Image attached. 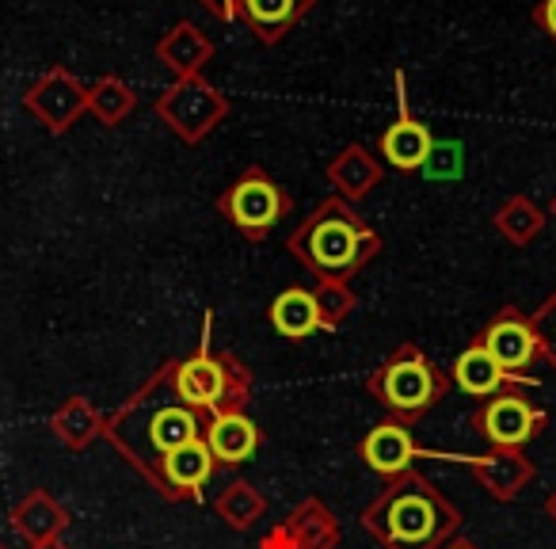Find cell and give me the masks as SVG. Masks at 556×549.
Returning a JSON list of instances; mask_svg holds the SVG:
<instances>
[{"instance_id":"6da1fadb","label":"cell","mask_w":556,"mask_h":549,"mask_svg":"<svg viewBox=\"0 0 556 549\" xmlns=\"http://www.w3.org/2000/svg\"><path fill=\"white\" fill-rule=\"evenodd\" d=\"M287 245L302 267H309L317 279L332 283H348L351 275H358L381 252V237L343 195H332V199L320 202L290 233Z\"/></svg>"},{"instance_id":"7a4b0ae2","label":"cell","mask_w":556,"mask_h":549,"mask_svg":"<svg viewBox=\"0 0 556 549\" xmlns=\"http://www.w3.org/2000/svg\"><path fill=\"white\" fill-rule=\"evenodd\" d=\"M366 531H374L386 549H442L457 531V511L416 473H401L381 492V500L363 515Z\"/></svg>"},{"instance_id":"3957f363","label":"cell","mask_w":556,"mask_h":549,"mask_svg":"<svg viewBox=\"0 0 556 549\" xmlns=\"http://www.w3.org/2000/svg\"><path fill=\"white\" fill-rule=\"evenodd\" d=\"M202 432H206V416L179 401L176 386H172V363L161 378H153V386L141 394V401L115 420V439L149 473L161 470L168 450L202 439Z\"/></svg>"},{"instance_id":"277c9868","label":"cell","mask_w":556,"mask_h":549,"mask_svg":"<svg viewBox=\"0 0 556 549\" xmlns=\"http://www.w3.org/2000/svg\"><path fill=\"white\" fill-rule=\"evenodd\" d=\"M366 389L393 412V420L416 424L424 412H431L450 394V378L416 344H404L366 378Z\"/></svg>"},{"instance_id":"5b68a950","label":"cell","mask_w":556,"mask_h":549,"mask_svg":"<svg viewBox=\"0 0 556 549\" xmlns=\"http://www.w3.org/2000/svg\"><path fill=\"white\" fill-rule=\"evenodd\" d=\"M172 386H176L179 401L214 420L222 412H244L252 378L229 351H214L210 344H202L199 355L172 363Z\"/></svg>"},{"instance_id":"8992f818","label":"cell","mask_w":556,"mask_h":549,"mask_svg":"<svg viewBox=\"0 0 556 549\" xmlns=\"http://www.w3.org/2000/svg\"><path fill=\"white\" fill-rule=\"evenodd\" d=\"M294 210V199L282 191L275 176L260 164L240 172L222 195H217V214H225L248 240H263L282 217Z\"/></svg>"},{"instance_id":"52a82bcc","label":"cell","mask_w":556,"mask_h":549,"mask_svg":"<svg viewBox=\"0 0 556 549\" xmlns=\"http://www.w3.org/2000/svg\"><path fill=\"white\" fill-rule=\"evenodd\" d=\"M153 111L168 123L172 134L184 141H202L225 115H229V96L217 92L206 77H179L153 100Z\"/></svg>"},{"instance_id":"ba28073f","label":"cell","mask_w":556,"mask_h":549,"mask_svg":"<svg viewBox=\"0 0 556 549\" xmlns=\"http://www.w3.org/2000/svg\"><path fill=\"white\" fill-rule=\"evenodd\" d=\"M545 424H548L545 409H538L522 389L500 394V397H492V401H480V409L472 412L477 435L500 450L526 447V442L538 439V435L545 432Z\"/></svg>"},{"instance_id":"9c48e42d","label":"cell","mask_w":556,"mask_h":549,"mask_svg":"<svg viewBox=\"0 0 556 549\" xmlns=\"http://www.w3.org/2000/svg\"><path fill=\"white\" fill-rule=\"evenodd\" d=\"M24 108L50 134H65L88 111V88L77 80V73H70L65 65H54L24 92Z\"/></svg>"},{"instance_id":"30bf717a","label":"cell","mask_w":556,"mask_h":549,"mask_svg":"<svg viewBox=\"0 0 556 549\" xmlns=\"http://www.w3.org/2000/svg\"><path fill=\"white\" fill-rule=\"evenodd\" d=\"M393 80H396V123L381 134V157H386L396 172H424L439 141H434L431 126L412 111L404 70H396Z\"/></svg>"},{"instance_id":"8fae6325","label":"cell","mask_w":556,"mask_h":549,"mask_svg":"<svg viewBox=\"0 0 556 549\" xmlns=\"http://www.w3.org/2000/svg\"><path fill=\"white\" fill-rule=\"evenodd\" d=\"M480 348L492 351V359L510 374H522V378H533L530 366H538L541 355V340H538V328H533V317L518 313L515 305L500 310L492 317V325L477 336Z\"/></svg>"},{"instance_id":"7c38bea8","label":"cell","mask_w":556,"mask_h":549,"mask_svg":"<svg viewBox=\"0 0 556 549\" xmlns=\"http://www.w3.org/2000/svg\"><path fill=\"white\" fill-rule=\"evenodd\" d=\"M450 382H454L465 397H477V401H492V397H500V394H515V389L538 386V378H522V374L503 371V366L492 359V351L480 348V344H469V348L454 359Z\"/></svg>"},{"instance_id":"4fadbf2b","label":"cell","mask_w":556,"mask_h":549,"mask_svg":"<svg viewBox=\"0 0 556 549\" xmlns=\"http://www.w3.org/2000/svg\"><path fill=\"white\" fill-rule=\"evenodd\" d=\"M313 9L317 0H237V24H244L263 47H278Z\"/></svg>"},{"instance_id":"5bb4252c","label":"cell","mask_w":556,"mask_h":549,"mask_svg":"<svg viewBox=\"0 0 556 549\" xmlns=\"http://www.w3.org/2000/svg\"><path fill=\"white\" fill-rule=\"evenodd\" d=\"M214 50H217L214 39H210L202 27H194L191 20H179L172 32L161 35L153 54H156V62L179 80V77H199V73L214 62Z\"/></svg>"},{"instance_id":"9a60e30c","label":"cell","mask_w":556,"mask_h":549,"mask_svg":"<svg viewBox=\"0 0 556 549\" xmlns=\"http://www.w3.org/2000/svg\"><path fill=\"white\" fill-rule=\"evenodd\" d=\"M214 454H210L206 439L184 442V447L168 450L161 462V470L153 473L156 488H164L168 496H199L202 485L214 477Z\"/></svg>"},{"instance_id":"2e32d148","label":"cell","mask_w":556,"mask_h":549,"mask_svg":"<svg viewBox=\"0 0 556 549\" xmlns=\"http://www.w3.org/2000/svg\"><path fill=\"white\" fill-rule=\"evenodd\" d=\"M363 462L370 465L381 477H401L408 473V465L416 462V439H412V427L401 420H386L363 439Z\"/></svg>"},{"instance_id":"e0dca14e","label":"cell","mask_w":556,"mask_h":549,"mask_svg":"<svg viewBox=\"0 0 556 549\" xmlns=\"http://www.w3.org/2000/svg\"><path fill=\"white\" fill-rule=\"evenodd\" d=\"M202 439H206L214 462L240 465L255 454V447H260V427H255L244 412H222V416L206 420Z\"/></svg>"},{"instance_id":"ac0fdd59","label":"cell","mask_w":556,"mask_h":549,"mask_svg":"<svg viewBox=\"0 0 556 549\" xmlns=\"http://www.w3.org/2000/svg\"><path fill=\"white\" fill-rule=\"evenodd\" d=\"M270 325L278 328V336H287V340H305L313 333H328L317 290H305V287L282 290L270 302Z\"/></svg>"},{"instance_id":"d6986e66","label":"cell","mask_w":556,"mask_h":549,"mask_svg":"<svg viewBox=\"0 0 556 549\" xmlns=\"http://www.w3.org/2000/svg\"><path fill=\"white\" fill-rule=\"evenodd\" d=\"M328 179H332L336 187H340V195L348 202L363 199V195H370L374 187L381 184V164L374 161L370 153H366L358 141H351L348 149H343L340 157H336L332 164H328Z\"/></svg>"},{"instance_id":"ffe728a7","label":"cell","mask_w":556,"mask_h":549,"mask_svg":"<svg viewBox=\"0 0 556 549\" xmlns=\"http://www.w3.org/2000/svg\"><path fill=\"white\" fill-rule=\"evenodd\" d=\"M134 108H138V92H134L123 77H115V73H108V77H100L88 88V111H92L103 126H118Z\"/></svg>"},{"instance_id":"44dd1931","label":"cell","mask_w":556,"mask_h":549,"mask_svg":"<svg viewBox=\"0 0 556 549\" xmlns=\"http://www.w3.org/2000/svg\"><path fill=\"white\" fill-rule=\"evenodd\" d=\"M495 222H500V229L507 233L515 245H526V240L541 229V210L533 207L530 199H510V202H503Z\"/></svg>"},{"instance_id":"7402d4cb","label":"cell","mask_w":556,"mask_h":549,"mask_svg":"<svg viewBox=\"0 0 556 549\" xmlns=\"http://www.w3.org/2000/svg\"><path fill=\"white\" fill-rule=\"evenodd\" d=\"M317 302H320V313H325L328 333H332V328H340V321L355 310V295L348 290V283H332V279H320Z\"/></svg>"},{"instance_id":"603a6c76","label":"cell","mask_w":556,"mask_h":549,"mask_svg":"<svg viewBox=\"0 0 556 549\" xmlns=\"http://www.w3.org/2000/svg\"><path fill=\"white\" fill-rule=\"evenodd\" d=\"M533 328H538V340H541V355L556 366V290L538 305L533 313Z\"/></svg>"},{"instance_id":"cb8c5ba5","label":"cell","mask_w":556,"mask_h":549,"mask_svg":"<svg viewBox=\"0 0 556 549\" xmlns=\"http://www.w3.org/2000/svg\"><path fill=\"white\" fill-rule=\"evenodd\" d=\"M533 24L556 42V0H538V9H533Z\"/></svg>"},{"instance_id":"d4e9b609","label":"cell","mask_w":556,"mask_h":549,"mask_svg":"<svg viewBox=\"0 0 556 549\" xmlns=\"http://www.w3.org/2000/svg\"><path fill=\"white\" fill-rule=\"evenodd\" d=\"M217 24H237V0H199Z\"/></svg>"},{"instance_id":"484cf974","label":"cell","mask_w":556,"mask_h":549,"mask_svg":"<svg viewBox=\"0 0 556 549\" xmlns=\"http://www.w3.org/2000/svg\"><path fill=\"white\" fill-rule=\"evenodd\" d=\"M545 511H548V515L556 519V488H553V496H548V500H545Z\"/></svg>"},{"instance_id":"4316f807","label":"cell","mask_w":556,"mask_h":549,"mask_svg":"<svg viewBox=\"0 0 556 549\" xmlns=\"http://www.w3.org/2000/svg\"><path fill=\"white\" fill-rule=\"evenodd\" d=\"M442 549H477V546H469V541H450V546H442Z\"/></svg>"},{"instance_id":"83f0119b","label":"cell","mask_w":556,"mask_h":549,"mask_svg":"<svg viewBox=\"0 0 556 549\" xmlns=\"http://www.w3.org/2000/svg\"><path fill=\"white\" fill-rule=\"evenodd\" d=\"M548 214H553V217H556V199H553V207H548Z\"/></svg>"}]
</instances>
